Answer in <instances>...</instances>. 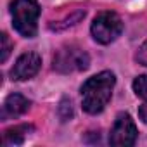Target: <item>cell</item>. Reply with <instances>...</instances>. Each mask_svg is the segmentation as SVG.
<instances>
[{
	"label": "cell",
	"instance_id": "1",
	"mask_svg": "<svg viewBox=\"0 0 147 147\" xmlns=\"http://www.w3.org/2000/svg\"><path fill=\"white\" fill-rule=\"evenodd\" d=\"M114 75L111 71H102L88 78L82 87V106L88 114L100 113L111 100L114 88Z\"/></svg>",
	"mask_w": 147,
	"mask_h": 147
},
{
	"label": "cell",
	"instance_id": "2",
	"mask_svg": "<svg viewBox=\"0 0 147 147\" xmlns=\"http://www.w3.org/2000/svg\"><path fill=\"white\" fill-rule=\"evenodd\" d=\"M11 12L16 31L26 38H33L38 30L36 23L40 16V5L36 4V0H14Z\"/></svg>",
	"mask_w": 147,
	"mask_h": 147
},
{
	"label": "cell",
	"instance_id": "3",
	"mask_svg": "<svg viewBox=\"0 0 147 147\" xmlns=\"http://www.w3.org/2000/svg\"><path fill=\"white\" fill-rule=\"evenodd\" d=\"M123 31V21L116 12H100L92 23V35L99 43L114 42Z\"/></svg>",
	"mask_w": 147,
	"mask_h": 147
},
{
	"label": "cell",
	"instance_id": "4",
	"mask_svg": "<svg viewBox=\"0 0 147 147\" xmlns=\"http://www.w3.org/2000/svg\"><path fill=\"white\" fill-rule=\"evenodd\" d=\"M90 64V57L78 47H62L54 55V69L59 73H73V71H83Z\"/></svg>",
	"mask_w": 147,
	"mask_h": 147
},
{
	"label": "cell",
	"instance_id": "5",
	"mask_svg": "<svg viewBox=\"0 0 147 147\" xmlns=\"http://www.w3.org/2000/svg\"><path fill=\"white\" fill-rule=\"evenodd\" d=\"M137 140V126L131 119V116L128 113H119L111 133H109V144L111 145H118V147H128L133 145Z\"/></svg>",
	"mask_w": 147,
	"mask_h": 147
},
{
	"label": "cell",
	"instance_id": "6",
	"mask_svg": "<svg viewBox=\"0 0 147 147\" xmlns=\"http://www.w3.org/2000/svg\"><path fill=\"white\" fill-rule=\"evenodd\" d=\"M40 66H42V57L36 52H26L16 61L14 67L11 69V78L16 82L30 80L38 73Z\"/></svg>",
	"mask_w": 147,
	"mask_h": 147
},
{
	"label": "cell",
	"instance_id": "7",
	"mask_svg": "<svg viewBox=\"0 0 147 147\" xmlns=\"http://www.w3.org/2000/svg\"><path fill=\"white\" fill-rule=\"evenodd\" d=\"M31 102L23 97L21 94H11L5 102H4V109H2V118L7 119V118H18L21 114H24L28 109H30Z\"/></svg>",
	"mask_w": 147,
	"mask_h": 147
},
{
	"label": "cell",
	"instance_id": "8",
	"mask_svg": "<svg viewBox=\"0 0 147 147\" xmlns=\"http://www.w3.org/2000/svg\"><path fill=\"white\" fill-rule=\"evenodd\" d=\"M33 130V126L30 125H18V126H12L9 130H5L4 133V142L5 144H12V145H19L24 142L26 135Z\"/></svg>",
	"mask_w": 147,
	"mask_h": 147
},
{
	"label": "cell",
	"instance_id": "9",
	"mask_svg": "<svg viewBox=\"0 0 147 147\" xmlns=\"http://www.w3.org/2000/svg\"><path fill=\"white\" fill-rule=\"evenodd\" d=\"M133 92L138 97L147 99V75H140L133 80Z\"/></svg>",
	"mask_w": 147,
	"mask_h": 147
},
{
	"label": "cell",
	"instance_id": "10",
	"mask_svg": "<svg viewBox=\"0 0 147 147\" xmlns=\"http://www.w3.org/2000/svg\"><path fill=\"white\" fill-rule=\"evenodd\" d=\"M59 116H61L62 121H67V119L73 118V107H71V102L69 100L64 99L61 102V106H59Z\"/></svg>",
	"mask_w": 147,
	"mask_h": 147
},
{
	"label": "cell",
	"instance_id": "11",
	"mask_svg": "<svg viewBox=\"0 0 147 147\" xmlns=\"http://www.w3.org/2000/svg\"><path fill=\"white\" fill-rule=\"evenodd\" d=\"M0 40H2V55H0V61L5 62V61H7V57H9V54H11L12 43H11V40H9V36H7L5 33H2Z\"/></svg>",
	"mask_w": 147,
	"mask_h": 147
},
{
	"label": "cell",
	"instance_id": "12",
	"mask_svg": "<svg viewBox=\"0 0 147 147\" xmlns=\"http://www.w3.org/2000/svg\"><path fill=\"white\" fill-rule=\"evenodd\" d=\"M135 59H137L142 66H147V42H144V43L140 45V49L137 50Z\"/></svg>",
	"mask_w": 147,
	"mask_h": 147
},
{
	"label": "cell",
	"instance_id": "13",
	"mask_svg": "<svg viewBox=\"0 0 147 147\" xmlns=\"http://www.w3.org/2000/svg\"><path fill=\"white\" fill-rule=\"evenodd\" d=\"M138 116H140V119L147 125V100L140 106V109H138Z\"/></svg>",
	"mask_w": 147,
	"mask_h": 147
}]
</instances>
